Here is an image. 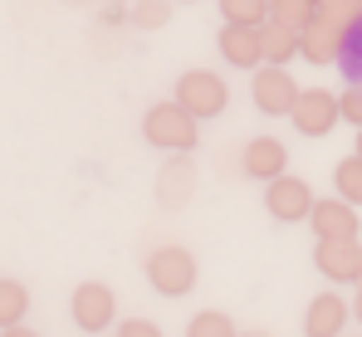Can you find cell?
Masks as SVG:
<instances>
[{
  "label": "cell",
  "mask_w": 362,
  "mask_h": 337,
  "mask_svg": "<svg viewBox=\"0 0 362 337\" xmlns=\"http://www.w3.org/2000/svg\"><path fill=\"white\" fill-rule=\"evenodd\" d=\"M177 103L186 112H196V117H221L226 103H230V88H226L221 73H211V69H191V73H181V78H177Z\"/></svg>",
  "instance_id": "3957f363"
},
{
  "label": "cell",
  "mask_w": 362,
  "mask_h": 337,
  "mask_svg": "<svg viewBox=\"0 0 362 337\" xmlns=\"http://www.w3.org/2000/svg\"><path fill=\"white\" fill-rule=\"evenodd\" d=\"M358 152H362V132H358Z\"/></svg>",
  "instance_id": "83f0119b"
},
{
  "label": "cell",
  "mask_w": 362,
  "mask_h": 337,
  "mask_svg": "<svg viewBox=\"0 0 362 337\" xmlns=\"http://www.w3.org/2000/svg\"><path fill=\"white\" fill-rule=\"evenodd\" d=\"M113 313H118V303H113L108 283H78L74 288V323L83 333H103L113 323Z\"/></svg>",
  "instance_id": "9c48e42d"
},
{
  "label": "cell",
  "mask_w": 362,
  "mask_h": 337,
  "mask_svg": "<svg viewBox=\"0 0 362 337\" xmlns=\"http://www.w3.org/2000/svg\"><path fill=\"white\" fill-rule=\"evenodd\" d=\"M348 318H353V303H343L338 293H318L308 303V313H303V333L308 337H338Z\"/></svg>",
  "instance_id": "7c38bea8"
},
{
  "label": "cell",
  "mask_w": 362,
  "mask_h": 337,
  "mask_svg": "<svg viewBox=\"0 0 362 337\" xmlns=\"http://www.w3.org/2000/svg\"><path fill=\"white\" fill-rule=\"evenodd\" d=\"M259 35H264V64H289V59L299 54L303 30H289V25H279V20H264Z\"/></svg>",
  "instance_id": "5bb4252c"
},
{
  "label": "cell",
  "mask_w": 362,
  "mask_h": 337,
  "mask_svg": "<svg viewBox=\"0 0 362 337\" xmlns=\"http://www.w3.org/2000/svg\"><path fill=\"white\" fill-rule=\"evenodd\" d=\"M147 279H152V288H157L162 298H181V293H191V283H196V259H191V249H181V244H162V249L147 259Z\"/></svg>",
  "instance_id": "277c9868"
},
{
  "label": "cell",
  "mask_w": 362,
  "mask_h": 337,
  "mask_svg": "<svg viewBox=\"0 0 362 337\" xmlns=\"http://www.w3.org/2000/svg\"><path fill=\"white\" fill-rule=\"evenodd\" d=\"M289 117H294V127H299L303 137H328V132L343 122V103H338V93H328V88H303Z\"/></svg>",
  "instance_id": "5b68a950"
},
{
  "label": "cell",
  "mask_w": 362,
  "mask_h": 337,
  "mask_svg": "<svg viewBox=\"0 0 362 337\" xmlns=\"http://www.w3.org/2000/svg\"><path fill=\"white\" fill-rule=\"evenodd\" d=\"M221 54L235 69H259L264 64V35L255 25H226L221 30Z\"/></svg>",
  "instance_id": "8fae6325"
},
{
  "label": "cell",
  "mask_w": 362,
  "mask_h": 337,
  "mask_svg": "<svg viewBox=\"0 0 362 337\" xmlns=\"http://www.w3.org/2000/svg\"><path fill=\"white\" fill-rule=\"evenodd\" d=\"M167 20H172V5L167 0H137L132 5V25H142V30H157Z\"/></svg>",
  "instance_id": "7402d4cb"
},
{
  "label": "cell",
  "mask_w": 362,
  "mask_h": 337,
  "mask_svg": "<svg viewBox=\"0 0 362 337\" xmlns=\"http://www.w3.org/2000/svg\"><path fill=\"white\" fill-rule=\"evenodd\" d=\"M313 235L318 240H358L362 225H358V206L353 201H343V196H333V201H313Z\"/></svg>",
  "instance_id": "ba28073f"
},
{
  "label": "cell",
  "mask_w": 362,
  "mask_h": 337,
  "mask_svg": "<svg viewBox=\"0 0 362 337\" xmlns=\"http://www.w3.org/2000/svg\"><path fill=\"white\" fill-rule=\"evenodd\" d=\"M240 167L245 176H255V181H274V176H284V167H289V147L279 142V137H250L240 152Z\"/></svg>",
  "instance_id": "30bf717a"
},
{
  "label": "cell",
  "mask_w": 362,
  "mask_h": 337,
  "mask_svg": "<svg viewBox=\"0 0 362 337\" xmlns=\"http://www.w3.org/2000/svg\"><path fill=\"white\" fill-rule=\"evenodd\" d=\"M186 337H240V333H235V323H230L226 313H196L191 328H186Z\"/></svg>",
  "instance_id": "44dd1931"
},
{
  "label": "cell",
  "mask_w": 362,
  "mask_h": 337,
  "mask_svg": "<svg viewBox=\"0 0 362 337\" xmlns=\"http://www.w3.org/2000/svg\"><path fill=\"white\" fill-rule=\"evenodd\" d=\"M358 5H362V0H358Z\"/></svg>",
  "instance_id": "f1b7e54d"
},
{
  "label": "cell",
  "mask_w": 362,
  "mask_h": 337,
  "mask_svg": "<svg viewBox=\"0 0 362 337\" xmlns=\"http://www.w3.org/2000/svg\"><path fill=\"white\" fill-rule=\"evenodd\" d=\"M30 313V288L20 279H0V328H15Z\"/></svg>",
  "instance_id": "9a60e30c"
},
{
  "label": "cell",
  "mask_w": 362,
  "mask_h": 337,
  "mask_svg": "<svg viewBox=\"0 0 362 337\" xmlns=\"http://www.w3.org/2000/svg\"><path fill=\"white\" fill-rule=\"evenodd\" d=\"M353 313H358V323H362V283H358V303H353Z\"/></svg>",
  "instance_id": "484cf974"
},
{
  "label": "cell",
  "mask_w": 362,
  "mask_h": 337,
  "mask_svg": "<svg viewBox=\"0 0 362 337\" xmlns=\"http://www.w3.org/2000/svg\"><path fill=\"white\" fill-rule=\"evenodd\" d=\"M240 337H264V333H240Z\"/></svg>",
  "instance_id": "4316f807"
},
{
  "label": "cell",
  "mask_w": 362,
  "mask_h": 337,
  "mask_svg": "<svg viewBox=\"0 0 362 337\" xmlns=\"http://www.w3.org/2000/svg\"><path fill=\"white\" fill-rule=\"evenodd\" d=\"M313 0H269V20H279V25H289V30H308L313 25Z\"/></svg>",
  "instance_id": "d6986e66"
},
{
  "label": "cell",
  "mask_w": 362,
  "mask_h": 337,
  "mask_svg": "<svg viewBox=\"0 0 362 337\" xmlns=\"http://www.w3.org/2000/svg\"><path fill=\"white\" fill-rule=\"evenodd\" d=\"M221 15L226 25H264L269 20V0H221Z\"/></svg>",
  "instance_id": "e0dca14e"
},
{
  "label": "cell",
  "mask_w": 362,
  "mask_h": 337,
  "mask_svg": "<svg viewBox=\"0 0 362 337\" xmlns=\"http://www.w3.org/2000/svg\"><path fill=\"white\" fill-rule=\"evenodd\" d=\"M313 264L333 283H358L362 279V240H318Z\"/></svg>",
  "instance_id": "52a82bcc"
},
{
  "label": "cell",
  "mask_w": 362,
  "mask_h": 337,
  "mask_svg": "<svg viewBox=\"0 0 362 337\" xmlns=\"http://www.w3.org/2000/svg\"><path fill=\"white\" fill-rule=\"evenodd\" d=\"M338 49H343V30L313 15V25L303 30V40H299V54L308 64H338Z\"/></svg>",
  "instance_id": "4fadbf2b"
},
{
  "label": "cell",
  "mask_w": 362,
  "mask_h": 337,
  "mask_svg": "<svg viewBox=\"0 0 362 337\" xmlns=\"http://www.w3.org/2000/svg\"><path fill=\"white\" fill-rule=\"evenodd\" d=\"M0 337H35V333H30V328H20V323H15V328H0Z\"/></svg>",
  "instance_id": "d4e9b609"
},
{
  "label": "cell",
  "mask_w": 362,
  "mask_h": 337,
  "mask_svg": "<svg viewBox=\"0 0 362 337\" xmlns=\"http://www.w3.org/2000/svg\"><path fill=\"white\" fill-rule=\"evenodd\" d=\"M338 103H343V122L362 127V83H348V93H338Z\"/></svg>",
  "instance_id": "603a6c76"
},
{
  "label": "cell",
  "mask_w": 362,
  "mask_h": 337,
  "mask_svg": "<svg viewBox=\"0 0 362 337\" xmlns=\"http://www.w3.org/2000/svg\"><path fill=\"white\" fill-rule=\"evenodd\" d=\"M333 186H338V196H343V201L362 206V152H353L343 167L333 171Z\"/></svg>",
  "instance_id": "ffe728a7"
},
{
  "label": "cell",
  "mask_w": 362,
  "mask_h": 337,
  "mask_svg": "<svg viewBox=\"0 0 362 337\" xmlns=\"http://www.w3.org/2000/svg\"><path fill=\"white\" fill-rule=\"evenodd\" d=\"M264 211L274 215V220L294 225V220H308L313 215V191H308V181H299V176H274L269 186H264Z\"/></svg>",
  "instance_id": "8992f818"
},
{
  "label": "cell",
  "mask_w": 362,
  "mask_h": 337,
  "mask_svg": "<svg viewBox=\"0 0 362 337\" xmlns=\"http://www.w3.org/2000/svg\"><path fill=\"white\" fill-rule=\"evenodd\" d=\"M338 69H343V78H348V83H362V15L353 20V25H348V35H343Z\"/></svg>",
  "instance_id": "2e32d148"
},
{
  "label": "cell",
  "mask_w": 362,
  "mask_h": 337,
  "mask_svg": "<svg viewBox=\"0 0 362 337\" xmlns=\"http://www.w3.org/2000/svg\"><path fill=\"white\" fill-rule=\"evenodd\" d=\"M157 191H162L167 206H186V196H191V162H172V171H162Z\"/></svg>",
  "instance_id": "ac0fdd59"
},
{
  "label": "cell",
  "mask_w": 362,
  "mask_h": 337,
  "mask_svg": "<svg viewBox=\"0 0 362 337\" xmlns=\"http://www.w3.org/2000/svg\"><path fill=\"white\" fill-rule=\"evenodd\" d=\"M250 93H255V108H259V112H269V117H289L303 88L294 83V73H289L284 64H259L255 78H250Z\"/></svg>",
  "instance_id": "7a4b0ae2"
},
{
  "label": "cell",
  "mask_w": 362,
  "mask_h": 337,
  "mask_svg": "<svg viewBox=\"0 0 362 337\" xmlns=\"http://www.w3.org/2000/svg\"><path fill=\"white\" fill-rule=\"evenodd\" d=\"M142 137L162 152H191L196 147V112H186L172 98V103H152L147 117H142Z\"/></svg>",
  "instance_id": "6da1fadb"
},
{
  "label": "cell",
  "mask_w": 362,
  "mask_h": 337,
  "mask_svg": "<svg viewBox=\"0 0 362 337\" xmlns=\"http://www.w3.org/2000/svg\"><path fill=\"white\" fill-rule=\"evenodd\" d=\"M118 337H162V328L147 323V318H127V323L118 328Z\"/></svg>",
  "instance_id": "cb8c5ba5"
}]
</instances>
